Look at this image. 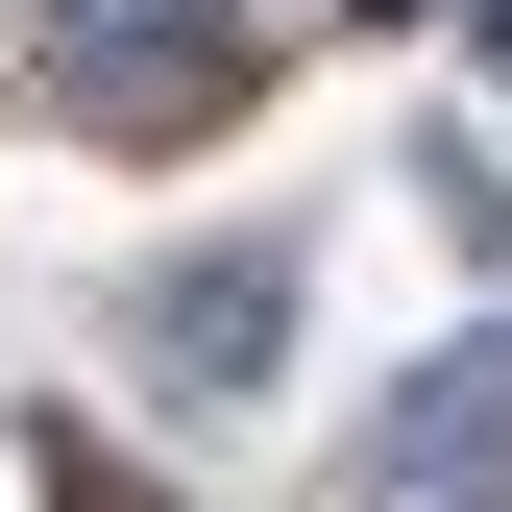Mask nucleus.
<instances>
[{"instance_id": "f257e3e1", "label": "nucleus", "mask_w": 512, "mask_h": 512, "mask_svg": "<svg viewBox=\"0 0 512 512\" xmlns=\"http://www.w3.org/2000/svg\"><path fill=\"white\" fill-rule=\"evenodd\" d=\"M220 74H244V0H49V98L98 147H171Z\"/></svg>"}, {"instance_id": "7ed1b4c3", "label": "nucleus", "mask_w": 512, "mask_h": 512, "mask_svg": "<svg viewBox=\"0 0 512 512\" xmlns=\"http://www.w3.org/2000/svg\"><path fill=\"white\" fill-rule=\"evenodd\" d=\"M464 464L512 488V317H464L439 366H391V415H366V512H464Z\"/></svg>"}, {"instance_id": "f03ea898", "label": "nucleus", "mask_w": 512, "mask_h": 512, "mask_svg": "<svg viewBox=\"0 0 512 512\" xmlns=\"http://www.w3.org/2000/svg\"><path fill=\"white\" fill-rule=\"evenodd\" d=\"M122 317H147V391L220 415V391H269V366H293V244H196V269H147Z\"/></svg>"}]
</instances>
